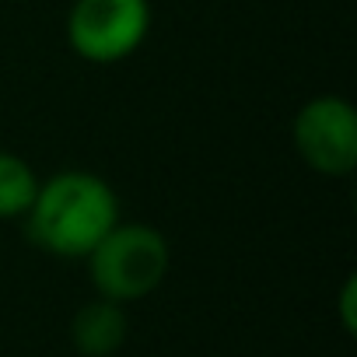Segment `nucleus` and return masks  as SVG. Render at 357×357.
Wrapping results in <instances>:
<instances>
[{
	"instance_id": "obj_1",
	"label": "nucleus",
	"mask_w": 357,
	"mask_h": 357,
	"mask_svg": "<svg viewBox=\"0 0 357 357\" xmlns=\"http://www.w3.org/2000/svg\"><path fill=\"white\" fill-rule=\"evenodd\" d=\"M25 221L29 238L43 252L60 259H84L119 225V200L95 172L67 168L56 172L50 183H39Z\"/></svg>"
},
{
	"instance_id": "obj_2",
	"label": "nucleus",
	"mask_w": 357,
	"mask_h": 357,
	"mask_svg": "<svg viewBox=\"0 0 357 357\" xmlns=\"http://www.w3.org/2000/svg\"><path fill=\"white\" fill-rule=\"evenodd\" d=\"M84 259H88V273L98 298L126 305L161 287L172 252L158 228L119 221Z\"/></svg>"
},
{
	"instance_id": "obj_3",
	"label": "nucleus",
	"mask_w": 357,
	"mask_h": 357,
	"mask_svg": "<svg viewBox=\"0 0 357 357\" xmlns=\"http://www.w3.org/2000/svg\"><path fill=\"white\" fill-rule=\"evenodd\" d=\"M147 32V0H74L67 15V43L88 63H119L133 56Z\"/></svg>"
},
{
	"instance_id": "obj_4",
	"label": "nucleus",
	"mask_w": 357,
	"mask_h": 357,
	"mask_svg": "<svg viewBox=\"0 0 357 357\" xmlns=\"http://www.w3.org/2000/svg\"><path fill=\"white\" fill-rule=\"evenodd\" d=\"M291 140L312 172L343 178L357 165V112L340 95H319L298 109Z\"/></svg>"
},
{
	"instance_id": "obj_5",
	"label": "nucleus",
	"mask_w": 357,
	"mask_h": 357,
	"mask_svg": "<svg viewBox=\"0 0 357 357\" xmlns=\"http://www.w3.org/2000/svg\"><path fill=\"white\" fill-rule=\"evenodd\" d=\"M130 336V315L119 301L95 298L70 319V343L81 357H112Z\"/></svg>"
},
{
	"instance_id": "obj_6",
	"label": "nucleus",
	"mask_w": 357,
	"mask_h": 357,
	"mask_svg": "<svg viewBox=\"0 0 357 357\" xmlns=\"http://www.w3.org/2000/svg\"><path fill=\"white\" fill-rule=\"evenodd\" d=\"M39 193V178L32 165L11 151H0V221L25 218Z\"/></svg>"
},
{
	"instance_id": "obj_7",
	"label": "nucleus",
	"mask_w": 357,
	"mask_h": 357,
	"mask_svg": "<svg viewBox=\"0 0 357 357\" xmlns=\"http://www.w3.org/2000/svg\"><path fill=\"white\" fill-rule=\"evenodd\" d=\"M354 301H357V280H354V277H347V280H343V291H340V319H343V329H347V333H354V329H357Z\"/></svg>"
}]
</instances>
